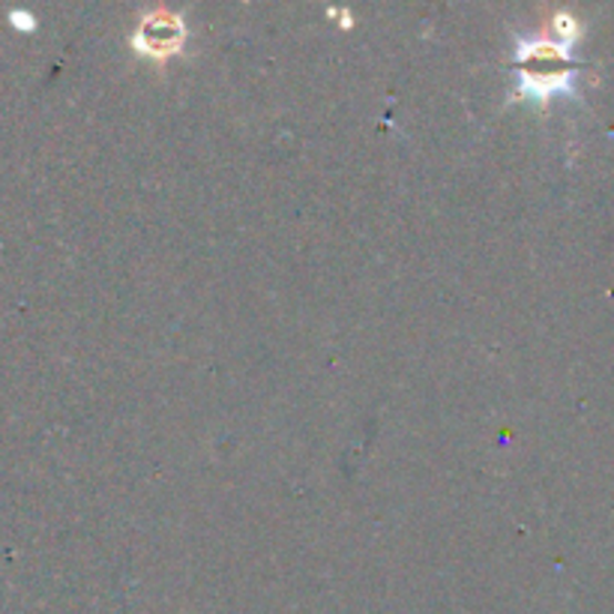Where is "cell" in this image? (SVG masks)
Listing matches in <instances>:
<instances>
[{"mask_svg":"<svg viewBox=\"0 0 614 614\" xmlns=\"http://www.w3.org/2000/svg\"><path fill=\"white\" fill-rule=\"evenodd\" d=\"M139 49L147 51V54H168V51H177V45L183 42V24L181 19H174L168 12H153L139 24Z\"/></svg>","mask_w":614,"mask_h":614,"instance_id":"cell-1","label":"cell"}]
</instances>
